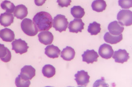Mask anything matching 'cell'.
I'll use <instances>...</instances> for the list:
<instances>
[{
	"label": "cell",
	"instance_id": "6da1fadb",
	"mask_svg": "<svg viewBox=\"0 0 132 87\" xmlns=\"http://www.w3.org/2000/svg\"><path fill=\"white\" fill-rule=\"evenodd\" d=\"M33 22L37 28L38 31H48L52 28L53 19L51 14L42 11L34 16Z\"/></svg>",
	"mask_w": 132,
	"mask_h": 87
},
{
	"label": "cell",
	"instance_id": "7a4b0ae2",
	"mask_svg": "<svg viewBox=\"0 0 132 87\" xmlns=\"http://www.w3.org/2000/svg\"><path fill=\"white\" fill-rule=\"evenodd\" d=\"M21 27L24 33L30 36H35L39 32L33 21L29 18L24 19L21 22Z\"/></svg>",
	"mask_w": 132,
	"mask_h": 87
},
{
	"label": "cell",
	"instance_id": "3957f363",
	"mask_svg": "<svg viewBox=\"0 0 132 87\" xmlns=\"http://www.w3.org/2000/svg\"><path fill=\"white\" fill-rule=\"evenodd\" d=\"M69 23L65 16L57 15L53 19V27L56 31L61 32L66 31Z\"/></svg>",
	"mask_w": 132,
	"mask_h": 87
},
{
	"label": "cell",
	"instance_id": "277c9868",
	"mask_svg": "<svg viewBox=\"0 0 132 87\" xmlns=\"http://www.w3.org/2000/svg\"><path fill=\"white\" fill-rule=\"evenodd\" d=\"M119 23L122 26H129L132 24V12L129 10H122L117 15Z\"/></svg>",
	"mask_w": 132,
	"mask_h": 87
},
{
	"label": "cell",
	"instance_id": "5b68a950",
	"mask_svg": "<svg viewBox=\"0 0 132 87\" xmlns=\"http://www.w3.org/2000/svg\"><path fill=\"white\" fill-rule=\"evenodd\" d=\"M12 46L13 51H15L16 53L21 55L27 53L29 48L27 43L21 39H16L12 42Z\"/></svg>",
	"mask_w": 132,
	"mask_h": 87
},
{
	"label": "cell",
	"instance_id": "8992f818",
	"mask_svg": "<svg viewBox=\"0 0 132 87\" xmlns=\"http://www.w3.org/2000/svg\"><path fill=\"white\" fill-rule=\"evenodd\" d=\"M75 80L79 87H86L90 82V76L84 70L77 72L75 74Z\"/></svg>",
	"mask_w": 132,
	"mask_h": 87
},
{
	"label": "cell",
	"instance_id": "52a82bcc",
	"mask_svg": "<svg viewBox=\"0 0 132 87\" xmlns=\"http://www.w3.org/2000/svg\"><path fill=\"white\" fill-rule=\"evenodd\" d=\"M83 61L86 62L88 64H93L94 62L97 61V59L99 57V55L97 52L92 50H87L82 55Z\"/></svg>",
	"mask_w": 132,
	"mask_h": 87
},
{
	"label": "cell",
	"instance_id": "ba28073f",
	"mask_svg": "<svg viewBox=\"0 0 132 87\" xmlns=\"http://www.w3.org/2000/svg\"><path fill=\"white\" fill-rule=\"evenodd\" d=\"M112 46L107 44H104L99 47L98 54L103 59H109L112 58L113 54Z\"/></svg>",
	"mask_w": 132,
	"mask_h": 87
},
{
	"label": "cell",
	"instance_id": "9c48e42d",
	"mask_svg": "<svg viewBox=\"0 0 132 87\" xmlns=\"http://www.w3.org/2000/svg\"><path fill=\"white\" fill-rule=\"evenodd\" d=\"M113 58L116 63L123 64L129 59V54L125 49H119L114 52Z\"/></svg>",
	"mask_w": 132,
	"mask_h": 87
},
{
	"label": "cell",
	"instance_id": "30bf717a",
	"mask_svg": "<svg viewBox=\"0 0 132 87\" xmlns=\"http://www.w3.org/2000/svg\"><path fill=\"white\" fill-rule=\"evenodd\" d=\"M36 70L30 65H26L21 71L20 77L26 80H31L35 76Z\"/></svg>",
	"mask_w": 132,
	"mask_h": 87
},
{
	"label": "cell",
	"instance_id": "8fae6325",
	"mask_svg": "<svg viewBox=\"0 0 132 87\" xmlns=\"http://www.w3.org/2000/svg\"><path fill=\"white\" fill-rule=\"evenodd\" d=\"M85 24L81 19H75L71 21L69 25V29L71 32L78 33L82 32V31L84 29Z\"/></svg>",
	"mask_w": 132,
	"mask_h": 87
},
{
	"label": "cell",
	"instance_id": "7c38bea8",
	"mask_svg": "<svg viewBox=\"0 0 132 87\" xmlns=\"http://www.w3.org/2000/svg\"><path fill=\"white\" fill-rule=\"evenodd\" d=\"M38 36L40 42L45 45L51 44L54 39L52 33L48 31H45L40 32L38 34Z\"/></svg>",
	"mask_w": 132,
	"mask_h": 87
},
{
	"label": "cell",
	"instance_id": "4fadbf2b",
	"mask_svg": "<svg viewBox=\"0 0 132 87\" xmlns=\"http://www.w3.org/2000/svg\"><path fill=\"white\" fill-rule=\"evenodd\" d=\"M108 29L109 32L114 35H118L122 34L124 28L121 25H120L118 21H114L109 24Z\"/></svg>",
	"mask_w": 132,
	"mask_h": 87
},
{
	"label": "cell",
	"instance_id": "5bb4252c",
	"mask_svg": "<svg viewBox=\"0 0 132 87\" xmlns=\"http://www.w3.org/2000/svg\"><path fill=\"white\" fill-rule=\"evenodd\" d=\"M0 38L4 41L11 42L15 39L14 32L9 28H5L0 31Z\"/></svg>",
	"mask_w": 132,
	"mask_h": 87
},
{
	"label": "cell",
	"instance_id": "9a60e30c",
	"mask_svg": "<svg viewBox=\"0 0 132 87\" xmlns=\"http://www.w3.org/2000/svg\"><path fill=\"white\" fill-rule=\"evenodd\" d=\"M45 54L48 57L52 59L58 58L61 52V51L57 46H54L53 45L47 46L45 48Z\"/></svg>",
	"mask_w": 132,
	"mask_h": 87
},
{
	"label": "cell",
	"instance_id": "2e32d148",
	"mask_svg": "<svg viewBox=\"0 0 132 87\" xmlns=\"http://www.w3.org/2000/svg\"><path fill=\"white\" fill-rule=\"evenodd\" d=\"M14 15L5 12L0 15V24L5 27L10 26L14 21Z\"/></svg>",
	"mask_w": 132,
	"mask_h": 87
},
{
	"label": "cell",
	"instance_id": "e0dca14e",
	"mask_svg": "<svg viewBox=\"0 0 132 87\" xmlns=\"http://www.w3.org/2000/svg\"><path fill=\"white\" fill-rule=\"evenodd\" d=\"M13 13L15 17L20 19H23L28 16V8L24 5H18L15 7Z\"/></svg>",
	"mask_w": 132,
	"mask_h": 87
},
{
	"label": "cell",
	"instance_id": "ac0fdd59",
	"mask_svg": "<svg viewBox=\"0 0 132 87\" xmlns=\"http://www.w3.org/2000/svg\"><path fill=\"white\" fill-rule=\"evenodd\" d=\"M75 49L71 46H67L62 51L61 57L65 60L71 61L75 58Z\"/></svg>",
	"mask_w": 132,
	"mask_h": 87
},
{
	"label": "cell",
	"instance_id": "d6986e66",
	"mask_svg": "<svg viewBox=\"0 0 132 87\" xmlns=\"http://www.w3.org/2000/svg\"><path fill=\"white\" fill-rule=\"evenodd\" d=\"M104 41L110 44H117L123 39V35L120 34L118 35H114L111 34L109 32H107L104 35Z\"/></svg>",
	"mask_w": 132,
	"mask_h": 87
},
{
	"label": "cell",
	"instance_id": "ffe728a7",
	"mask_svg": "<svg viewBox=\"0 0 132 87\" xmlns=\"http://www.w3.org/2000/svg\"><path fill=\"white\" fill-rule=\"evenodd\" d=\"M0 59L4 63H8L11 59V53L4 45L0 44Z\"/></svg>",
	"mask_w": 132,
	"mask_h": 87
},
{
	"label": "cell",
	"instance_id": "44dd1931",
	"mask_svg": "<svg viewBox=\"0 0 132 87\" xmlns=\"http://www.w3.org/2000/svg\"><path fill=\"white\" fill-rule=\"evenodd\" d=\"M107 7V4L104 0H94L92 3V8L93 10L97 12H102Z\"/></svg>",
	"mask_w": 132,
	"mask_h": 87
},
{
	"label": "cell",
	"instance_id": "7402d4cb",
	"mask_svg": "<svg viewBox=\"0 0 132 87\" xmlns=\"http://www.w3.org/2000/svg\"><path fill=\"white\" fill-rule=\"evenodd\" d=\"M56 73L55 67L51 64L45 65L42 69V73L44 77L47 78H52Z\"/></svg>",
	"mask_w": 132,
	"mask_h": 87
},
{
	"label": "cell",
	"instance_id": "603a6c76",
	"mask_svg": "<svg viewBox=\"0 0 132 87\" xmlns=\"http://www.w3.org/2000/svg\"><path fill=\"white\" fill-rule=\"evenodd\" d=\"M71 14L76 18L80 19L85 15V11L80 6H75L71 8Z\"/></svg>",
	"mask_w": 132,
	"mask_h": 87
},
{
	"label": "cell",
	"instance_id": "cb8c5ba5",
	"mask_svg": "<svg viewBox=\"0 0 132 87\" xmlns=\"http://www.w3.org/2000/svg\"><path fill=\"white\" fill-rule=\"evenodd\" d=\"M100 24L94 21L92 23H90L88 26V32L92 35H96L98 34L101 31Z\"/></svg>",
	"mask_w": 132,
	"mask_h": 87
},
{
	"label": "cell",
	"instance_id": "d4e9b609",
	"mask_svg": "<svg viewBox=\"0 0 132 87\" xmlns=\"http://www.w3.org/2000/svg\"><path fill=\"white\" fill-rule=\"evenodd\" d=\"M1 7L3 10H5L7 13L11 14L14 12L15 8L14 4L7 0L3 1L1 4Z\"/></svg>",
	"mask_w": 132,
	"mask_h": 87
},
{
	"label": "cell",
	"instance_id": "484cf974",
	"mask_svg": "<svg viewBox=\"0 0 132 87\" xmlns=\"http://www.w3.org/2000/svg\"><path fill=\"white\" fill-rule=\"evenodd\" d=\"M31 83L30 80H26L22 78L19 75L15 79V84L17 87H29Z\"/></svg>",
	"mask_w": 132,
	"mask_h": 87
},
{
	"label": "cell",
	"instance_id": "4316f807",
	"mask_svg": "<svg viewBox=\"0 0 132 87\" xmlns=\"http://www.w3.org/2000/svg\"><path fill=\"white\" fill-rule=\"evenodd\" d=\"M118 5L123 9H129L132 6V0H119Z\"/></svg>",
	"mask_w": 132,
	"mask_h": 87
},
{
	"label": "cell",
	"instance_id": "83f0119b",
	"mask_svg": "<svg viewBox=\"0 0 132 87\" xmlns=\"http://www.w3.org/2000/svg\"><path fill=\"white\" fill-rule=\"evenodd\" d=\"M104 78H102L100 79L96 80L94 84L93 87H109L108 84H106Z\"/></svg>",
	"mask_w": 132,
	"mask_h": 87
},
{
	"label": "cell",
	"instance_id": "f1b7e54d",
	"mask_svg": "<svg viewBox=\"0 0 132 87\" xmlns=\"http://www.w3.org/2000/svg\"><path fill=\"white\" fill-rule=\"evenodd\" d=\"M59 6L61 7H67L71 5V0H57Z\"/></svg>",
	"mask_w": 132,
	"mask_h": 87
},
{
	"label": "cell",
	"instance_id": "f546056e",
	"mask_svg": "<svg viewBox=\"0 0 132 87\" xmlns=\"http://www.w3.org/2000/svg\"><path fill=\"white\" fill-rule=\"evenodd\" d=\"M47 0H34L35 4L38 6H42Z\"/></svg>",
	"mask_w": 132,
	"mask_h": 87
}]
</instances>
